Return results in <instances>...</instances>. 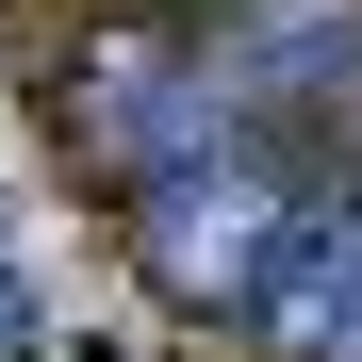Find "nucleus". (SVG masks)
I'll return each mask as SVG.
<instances>
[{
  "label": "nucleus",
  "mask_w": 362,
  "mask_h": 362,
  "mask_svg": "<svg viewBox=\"0 0 362 362\" xmlns=\"http://www.w3.org/2000/svg\"><path fill=\"white\" fill-rule=\"evenodd\" d=\"M132 214H148L165 296H264V280L296 264V181H280L247 132H230V115H214V132L181 148L165 181H132Z\"/></svg>",
  "instance_id": "obj_1"
}]
</instances>
